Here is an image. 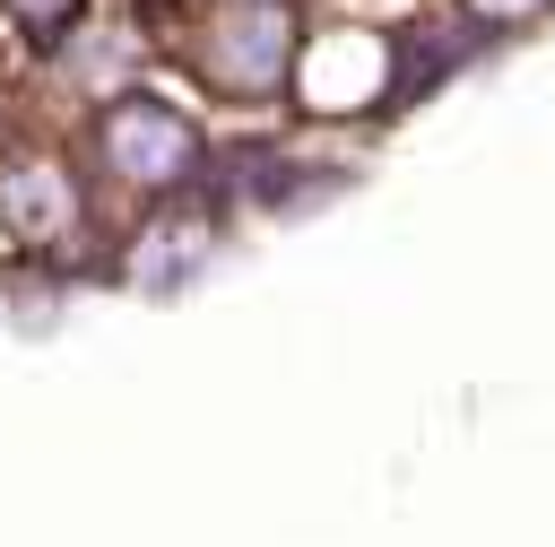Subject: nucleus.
Wrapping results in <instances>:
<instances>
[{"label": "nucleus", "mask_w": 555, "mask_h": 547, "mask_svg": "<svg viewBox=\"0 0 555 547\" xmlns=\"http://www.w3.org/2000/svg\"><path fill=\"white\" fill-rule=\"evenodd\" d=\"M191 156H199V139H191V122H182L173 104L130 96V104L104 113V165H113V174H130V182H173V174H191Z\"/></svg>", "instance_id": "obj_1"}, {"label": "nucleus", "mask_w": 555, "mask_h": 547, "mask_svg": "<svg viewBox=\"0 0 555 547\" xmlns=\"http://www.w3.org/2000/svg\"><path fill=\"white\" fill-rule=\"evenodd\" d=\"M286 69V9L278 0H234L225 35H217V78L234 87H269Z\"/></svg>", "instance_id": "obj_2"}, {"label": "nucleus", "mask_w": 555, "mask_h": 547, "mask_svg": "<svg viewBox=\"0 0 555 547\" xmlns=\"http://www.w3.org/2000/svg\"><path fill=\"white\" fill-rule=\"evenodd\" d=\"M0 208H9L26 234H61V226H69V182H61L52 165H17L9 191H0Z\"/></svg>", "instance_id": "obj_3"}, {"label": "nucleus", "mask_w": 555, "mask_h": 547, "mask_svg": "<svg viewBox=\"0 0 555 547\" xmlns=\"http://www.w3.org/2000/svg\"><path fill=\"white\" fill-rule=\"evenodd\" d=\"M0 9H9V17H26L35 35H61V26L78 17V0H0Z\"/></svg>", "instance_id": "obj_4"}, {"label": "nucleus", "mask_w": 555, "mask_h": 547, "mask_svg": "<svg viewBox=\"0 0 555 547\" xmlns=\"http://www.w3.org/2000/svg\"><path fill=\"white\" fill-rule=\"evenodd\" d=\"M486 9H529V0H486Z\"/></svg>", "instance_id": "obj_5"}]
</instances>
